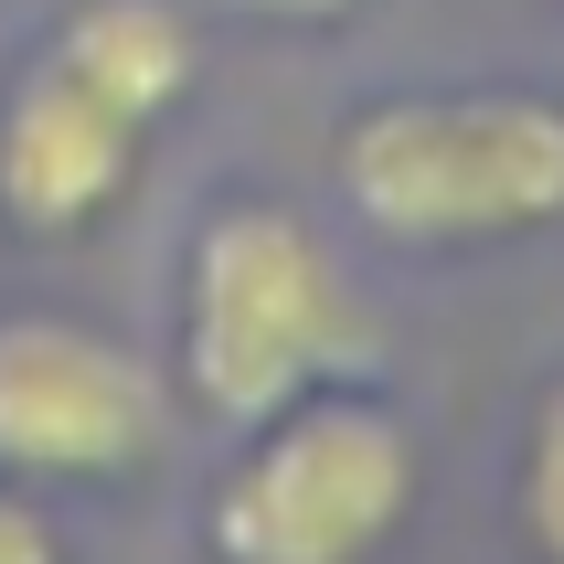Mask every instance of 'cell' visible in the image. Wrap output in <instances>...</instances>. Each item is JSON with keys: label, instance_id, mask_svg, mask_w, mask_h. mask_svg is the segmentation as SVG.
I'll list each match as a JSON object with an SVG mask.
<instances>
[{"label": "cell", "instance_id": "1", "mask_svg": "<svg viewBox=\"0 0 564 564\" xmlns=\"http://www.w3.org/2000/svg\"><path fill=\"white\" fill-rule=\"evenodd\" d=\"M362 351H373V319L288 203L203 214L182 267V383L203 415L267 426L278 405H299L319 383H351Z\"/></svg>", "mask_w": 564, "mask_h": 564}, {"label": "cell", "instance_id": "2", "mask_svg": "<svg viewBox=\"0 0 564 564\" xmlns=\"http://www.w3.org/2000/svg\"><path fill=\"white\" fill-rule=\"evenodd\" d=\"M351 214L394 246H501L564 224V107L533 86H447L373 96L341 128Z\"/></svg>", "mask_w": 564, "mask_h": 564}, {"label": "cell", "instance_id": "3", "mask_svg": "<svg viewBox=\"0 0 564 564\" xmlns=\"http://www.w3.org/2000/svg\"><path fill=\"white\" fill-rule=\"evenodd\" d=\"M415 426L362 383H319L224 458L203 543L214 564H373L415 511Z\"/></svg>", "mask_w": 564, "mask_h": 564}, {"label": "cell", "instance_id": "4", "mask_svg": "<svg viewBox=\"0 0 564 564\" xmlns=\"http://www.w3.org/2000/svg\"><path fill=\"white\" fill-rule=\"evenodd\" d=\"M160 373L86 319H0V469L11 479H118L160 447Z\"/></svg>", "mask_w": 564, "mask_h": 564}, {"label": "cell", "instance_id": "5", "mask_svg": "<svg viewBox=\"0 0 564 564\" xmlns=\"http://www.w3.org/2000/svg\"><path fill=\"white\" fill-rule=\"evenodd\" d=\"M150 128L118 118L107 96H86L54 54L32 64L11 107H0V214L22 235H86L96 214H118L139 182Z\"/></svg>", "mask_w": 564, "mask_h": 564}, {"label": "cell", "instance_id": "6", "mask_svg": "<svg viewBox=\"0 0 564 564\" xmlns=\"http://www.w3.org/2000/svg\"><path fill=\"white\" fill-rule=\"evenodd\" d=\"M54 64L86 96H107L118 118L160 128L203 75V32H192L182 0H75L54 32Z\"/></svg>", "mask_w": 564, "mask_h": 564}, {"label": "cell", "instance_id": "7", "mask_svg": "<svg viewBox=\"0 0 564 564\" xmlns=\"http://www.w3.org/2000/svg\"><path fill=\"white\" fill-rule=\"evenodd\" d=\"M522 533L543 564H564V383L533 405V447H522Z\"/></svg>", "mask_w": 564, "mask_h": 564}, {"label": "cell", "instance_id": "8", "mask_svg": "<svg viewBox=\"0 0 564 564\" xmlns=\"http://www.w3.org/2000/svg\"><path fill=\"white\" fill-rule=\"evenodd\" d=\"M0 564H64L54 511H43V501H22V490H0Z\"/></svg>", "mask_w": 564, "mask_h": 564}, {"label": "cell", "instance_id": "9", "mask_svg": "<svg viewBox=\"0 0 564 564\" xmlns=\"http://www.w3.org/2000/svg\"><path fill=\"white\" fill-rule=\"evenodd\" d=\"M235 11H267V22H341L351 0H235Z\"/></svg>", "mask_w": 564, "mask_h": 564}]
</instances>
